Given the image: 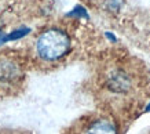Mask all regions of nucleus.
Returning a JSON list of instances; mask_svg holds the SVG:
<instances>
[{
	"instance_id": "3",
	"label": "nucleus",
	"mask_w": 150,
	"mask_h": 134,
	"mask_svg": "<svg viewBox=\"0 0 150 134\" xmlns=\"http://www.w3.org/2000/svg\"><path fill=\"white\" fill-rule=\"evenodd\" d=\"M86 134H117V127L109 119H98L88 126Z\"/></svg>"
},
{
	"instance_id": "1",
	"label": "nucleus",
	"mask_w": 150,
	"mask_h": 134,
	"mask_svg": "<svg viewBox=\"0 0 150 134\" xmlns=\"http://www.w3.org/2000/svg\"><path fill=\"white\" fill-rule=\"evenodd\" d=\"M70 37L61 29L52 28L43 32L36 42V51L44 61H57L70 50Z\"/></svg>"
},
{
	"instance_id": "4",
	"label": "nucleus",
	"mask_w": 150,
	"mask_h": 134,
	"mask_svg": "<svg viewBox=\"0 0 150 134\" xmlns=\"http://www.w3.org/2000/svg\"><path fill=\"white\" fill-rule=\"evenodd\" d=\"M110 86L114 90H120V91H125L129 87V80L127 76H124L123 73H116L114 76H112V82Z\"/></svg>"
},
{
	"instance_id": "5",
	"label": "nucleus",
	"mask_w": 150,
	"mask_h": 134,
	"mask_svg": "<svg viewBox=\"0 0 150 134\" xmlns=\"http://www.w3.org/2000/svg\"><path fill=\"white\" fill-rule=\"evenodd\" d=\"M28 32H29V29H18V31H14L11 35H8V36H7V42H8V40H15V39H19V37L25 36Z\"/></svg>"
},
{
	"instance_id": "2",
	"label": "nucleus",
	"mask_w": 150,
	"mask_h": 134,
	"mask_svg": "<svg viewBox=\"0 0 150 134\" xmlns=\"http://www.w3.org/2000/svg\"><path fill=\"white\" fill-rule=\"evenodd\" d=\"M21 78V68L10 58L0 60V82L1 83H13Z\"/></svg>"
},
{
	"instance_id": "6",
	"label": "nucleus",
	"mask_w": 150,
	"mask_h": 134,
	"mask_svg": "<svg viewBox=\"0 0 150 134\" xmlns=\"http://www.w3.org/2000/svg\"><path fill=\"white\" fill-rule=\"evenodd\" d=\"M4 42H7V36H4L3 32H0V44H1V43H4Z\"/></svg>"
}]
</instances>
